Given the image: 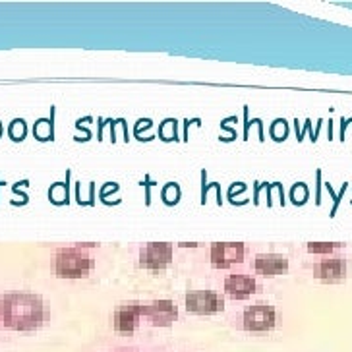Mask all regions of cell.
<instances>
[{"label": "cell", "instance_id": "cell-13", "mask_svg": "<svg viewBox=\"0 0 352 352\" xmlns=\"http://www.w3.org/2000/svg\"><path fill=\"white\" fill-rule=\"evenodd\" d=\"M111 352H140V351H130V349H122V351H111Z\"/></svg>", "mask_w": 352, "mask_h": 352}, {"label": "cell", "instance_id": "cell-5", "mask_svg": "<svg viewBox=\"0 0 352 352\" xmlns=\"http://www.w3.org/2000/svg\"><path fill=\"white\" fill-rule=\"evenodd\" d=\"M184 306L194 316H215L225 310V298L215 290H190L184 296Z\"/></svg>", "mask_w": 352, "mask_h": 352}, {"label": "cell", "instance_id": "cell-7", "mask_svg": "<svg viewBox=\"0 0 352 352\" xmlns=\"http://www.w3.org/2000/svg\"><path fill=\"white\" fill-rule=\"evenodd\" d=\"M246 258L244 242H213L209 248V261L215 270H228Z\"/></svg>", "mask_w": 352, "mask_h": 352}, {"label": "cell", "instance_id": "cell-3", "mask_svg": "<svg viewBox=\"0 0 352 352\" xmlns=\"http://www.w3.org/2000/svg\"><path fill=\"white\" fill-rule=\"evenodd\" d=\"M279 323V311L270 304H252L242 310L240 327L248 333H270Z\"/></svg>", "mask_w": 352, "mask_h": 352}, {"label": "cell", "instance_id": "cell-4", "mask_svg": "<svg viewBox=\"0 0 352 352\" xmlns=\"http://www.w3.org/2000/svg\"><path fill=\"white\" fill-rule=\"evenodd\" d=\"M311 273L320 283H327V285L342 283L351 273V261L341 256H321L314 261Z\"/></svg>", "mask_w": 352, "mask_h": 352}, {"label": "cell", "instance_id": "cell-10", "mask_svg": "<svg viewBox=\"0 0 352 352\" xmlns=\"http://www.w3.org/2000/svg\"><path fill=\"white\" fill-rule=\"evenodd\" d=\"M252 270L259 277H279L289 273V258L285 254L263 252L252 261Z\"/></svg>", "mask_w": 352, "mask_h": 352}, {"label": "cell", "instance_id": "cell-12", "mask_svg": "<svg viewBox=\"0 0 352 352\" xmlns=\"http://www.w3.org/2000/svg\"><path fill=\"white\" fill-rule=\"evenodd\" d=\"M341 242H308L306 248L310 254H321V256H331L337 248H342Z\"/></svg>", "mask_w": 352, "mask_h": 352}, {"label": "cell", "instance_id": "cell-6", "mask_svg": "<svg viewBox=\"0 0 352 352\" xmlns=\"http://www.w3.org/2000/svg\"><path fill=\"white\" fill-rule=\"evenodd\" d=\"M175 250L170 242H147L140 248L138 265L149 271H161L170 265Z\"/></svg>", "mask_w": 352, "mask_h": 352}, {"label": "cell", "instance_id": "cell-1", "mask_svg": "<svg viewBox=\"0 0 352 352\" xmlns=\"http://www.w3.org/2000/svg\"><path fill=\"white\" fill-rule=\"evenodd\" d=\"M51 318L49 304L39 294L6 292L0 296V321L12 331H35Z\"/></svg>", "mask_w": 352, "mask_h": 352}, {"label": "cell", "instance_id": "cell-11", "mask_svg": "<svg viewBox=\"0 0 352 352\" xmlns=\"http://www.w3.org/2000/svg\"><path fill=\"white\" fill-rule=\"evenodd\" d=\"M223 290L227 296L234 300H246L250 296H254V292L258 290V283L246 273H232L223 283Z\"/></svg>", "mask_w": 352, "mask_h": 352}, {"label": "cell", "instance_id": "cell-8", "mask_svg": "<svg viewBox=\"0 0 352 352\" xmlns=\"http://www.w3.org/2000/svg\"><path fill=\"white\" fill-rule=\"evenodd\" d=\"M144 320V302H128L118 306L113 314L114 331L120 335H132Z\"/></svg>", "mask_w": 352, "mask_h": 352}, {"label": "cell", "instance_id": "cell-9", "mask_svg": "<svg viewBox=\"0 0 352 352\" xmlns=\"http://www.w3.org/2000/svg\"><path fill=\"white\" fill-rule=\"evenodd\" d=\"M144 320L157 327H168L178 320V306L168 298L144 302Z\"/></svg>", "mask_w": 352, "mask_h": 352}, {"label": "cell", "instance_id": "cell-2", "mask_svg": "<svg viewBox=\"0 0 352 352\" xmlns=\"http://www.w3.org/2000/svg\"><path fill=\"white\" fill-rule=\"evenodd\" d=\"M51 270L58 279L78 280L95 270V259L82 246H64L52 252Z\"/></svg>", "mask_w": 352, "mask_h": 352}]
</instances>
